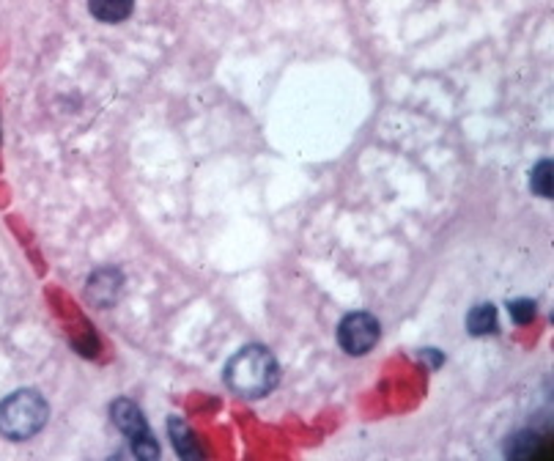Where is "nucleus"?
<instances>
[{"instance_id":"nucleus-7","label":"nucleus","mask_w":554,"mask_h":461,"mask_svg":"<svg viewBox=\"0 0 554 461\" xmlns=\"http://www.w3.org/2000/svg\"><path fill=\"white\" fill-rule=\"evenodd\" d=\"M168 434H171V442H174V447H176V453H179L182 458H201V456H203V450H201V445H198L192 428H190L182 418H171V420H168Z\"/></svg>"},{"instance_id":"nucleus-8","label":"nucleus","mask_w":554,"mask_h":461,"mask_svg":"<svg viewBox=\"0 0 554 461\" xmlns=\"http://www.w3.org/2000/svg\"><path fill=\"white\" fill-rule=\"evenodd\" d=\"M135 9V0H89V12L105 23V25H116L124 23Z\"/></svg>"},{"instance_id":"nucleus-3","label":"nucleus","mask_w":554,"mask_h":461,"mask_svg":"<svg viewBox=\"0 0 554 461\" xmlns=\"http://www.w3.org/2000/svg\"><path fill=\"white\" fill-rule=\"evenodd\" d=\"M379 335H381V327H379V319L365 314V311H357V314H349L341 327H338V343L346 354L352 357H362L368 354L376 343H379Z\"/></svg>"},{"instance_id":"nucleus-11","label":"nucleus","mask_w":554,"mask_h":461,"mask_svg":"<svg viewBox=\"0 0 554 461\" xmlns=\"http://www.w3.org/2000/svg\"><path fill=\"white\" fill-rule=\"evenodd\" d=\"M511 319L516 325H530L535 319V302L532 299H513L511 302Z\"/></svg>"},{"instance_id":"nucleus-1","label":"nucleus","mask_w":554,"mask_h":461,"mask_svg":"<svg viewBox=\"0 0 554 461\" xmlns=\"http://www.w3.org/2000/svg\"><path fill=\"white\" fill-rule=\"evenodd\" d=\"M225 381H228V388L236 396H242V399H264V396H269L277 388V381H280L277 357L267 346H261V343L245 346V349H239L228 360Z\"/></svg>"},{"instance_id":"nucleus-6","label":"nucleus","mask_w":554,"mask_h":461,"mask_svg":"<svg viewBox=\"0 0 554 461\" xmlns=\"http://www.w3.org/2000/svg\"><path fill=\"white\" fill-rule=\"evenodd\" d=\"M505 453L511 458H521V461H527V458H549L551 456V445L538 431H519L516 437L508 439Z\"/></svg>"},{"instance_id":"nucleus-5","label":"nucleus","mask_w":554,"mask_h":461,"mask_svg":"<svg viewBox=\"0 0 554 461\" xmlns=\"http://www.w3.org/2000/svg\"><path fill=\"white\" fill-rule=\"evenodd\" d=\"M110 415H113V423L118 426V431H124V434L129 437V442L143 439V437L151 434V428H148V423H146L140 407H137L135 401H129V399H118V401H113Z\"/></svg>"},{"instance_id":"nucleus-10","label":"nucleus","mask_w":554,"mask_h":461,"mask_svg":"<svg viewBox=\"0 0 554 461\" xmlns=\"http://www.w3.org/2000/svg\"><path fill=\"white\" fill-rule=\"evenodd\" d=\"M551 182H554V168H551V160H540L535 168H532V179H530V187L535 195L540 198H551Z\"/></svg>"},{"instance_id":"nucleus-4","label":"nucleus","mask_w":554,"mask_h":461,"mask_svg":"<svg viewBox=\"0 0 554 461\" xmlns=\"http://www.w3.org/2000/svg\"><path fill=\"white\" fill-rule=\"evenodd\" d=\"M124 288V275L113 267H102L89 278V299L99 307H110L113 302H118Z\"/></svg>"},{"instance_id":"nucleus-9","label":"nucleus","mask_w":554,"mask_h":461,"mask_svg":"<svg viewBox=\"0 0 554 461\" xmlns=\"http://www.w3.org/2000/svg\"><path fill=\"white\" fill-rule=\"evenodd\" d=\"M466 330H469L474 338L497 333V307H494L492 302L474 305L472 311H469V316H466Z\"/></svg>"},{"instance_id":"nucleus-2","label":"nucleus","mask_w":554,"mask_h":461,"mask_svg":"<svg viewBox=\"0 0 554 461\" xmlns=\"http://www.w3.org/2000/svg\"><path fill=\"white\" fill-rule=\"evenodd\" d=\"M50 420V407L39 390H17L0 404V434L12 442L33 439Z\"/></svg>"}]
</instances>
